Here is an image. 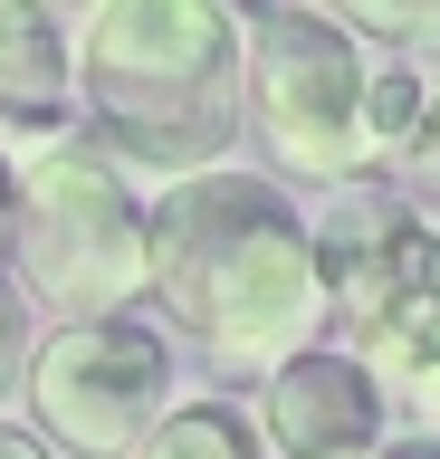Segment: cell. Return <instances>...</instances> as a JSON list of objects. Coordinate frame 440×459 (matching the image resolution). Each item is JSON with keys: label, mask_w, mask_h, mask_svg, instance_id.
<instances>
[{"label": "cell", "mask_w": 440, "mask_h": 459, "mask_svg": "<svg viewBox=\"0 0 440 459\" xmlns=\"http://www.w3.org/2000/svg\"><path fill=\"white\" fill-rule=\"evenodd\" d=\"M153 307L230 364H288L325 325L316 230L268 172H192L153 192Z\"/></svg>", "instance_id": "6da1fadb"}, {"label": "cell", "mask_w": 440, "mask_h": 459, "mask_svg": "<svg viewBox=\"0 0 440 459\" xmlns=\"http://www.w3.org/2000/svg\"><path fill=\"white\" fill-rule=\"evenodd\" d=\"M87 134L144 182L230 163L249 125V20L220 0H96L77 20Z\"/></svg>", "instance_id": "7a4b0ae2"}, {"label": "cell", "mask_w": 440, "mask_h": 459, "mask_svg": "<svg viewBox=\"0 0 440 459\" xmlns=\"http://www.w3.org/2000/svg\"><path fill=\"white\" fill-rule=\"evenodd\" d=\"M20 192H10V268L39 307H58V325H96L125 316L134 287H153V201L134 192V172L87 134L30 143L10 153Z\"/></svg>", "instance_id": "3957f363"}, {"label": "cell", "mask_w": 440, "mask_h": 459, "mask_svg": "<svg viewBox=\"0 0 440 459\" xmlns=\"http://www.w3.org/2000/svg\"><path fill=\"white\" fill-rule=\"evenodd\" d=\"M364 96H374V48L335 10H259L249 20V125L278 172L345 192L374 163Z\"/></svg>", "instance_id": "277c9868"}, {"label": "cell", "mask_w": 440, "mask_h": 459, "mask_svg": "<svg viewBox=\"0 0 440 459\" xmlns=\"http://www.w3.org/2000/svg\"><path fill=\"white\" fill-rule=\"evenodd\" d=\"M173 411V344L134 316H96L39 335L30 364V430L67 459H134L153 421Z\"/></svg>", "instance_id": "5b68a950"}, {"label": "cell", "mask_w": 440, "mask_h": 459, "mask_svg": "<svg viewBox=\"0 0 440 459\" xmlns=\"http://www.w3.org/2000/svg\"><path fill=\"white\" fill-rule=\"evenodd\" d=\"M259 440L268 459H374L383 430H393V393L374 373L335 354V344H306L259 383Z\"/></svg>", "instance_id": "8992f818"}, {"label": "cell", "mask_w": 440, "mask_h": 459, "mask_svg": "<svg viewBox=\"0 0 440 459\" xmlns=\"http://www.w3.org/2000/svg\"><path fill=\"white\" fill-rule=\"evenodd\" d=\"M306 230H316L325 316L364 325L374 307L402 297V258H411V239H421V211H411L393 182H345V192H325V211Z\"/></svg>", "instance_id": "52a82bcc"}, {"label": "cell", "mask_w": 440, "mask_h": 459, "mask_svg": "<svg viewBox=\"0 0 440 459\" xmlns=\"http://www.w3.org/2000/svg\"><path fill=\"white\" fill-rule=\"evenodd\" d=\"M67 96H77V29L39 0H0V153L67 134Z\"/></svg>", "instance_id": "ba28073f"}, {"label": "cell", "mask_w": 440, "mask_h": 459, "mask_svg": "<svg viewBox=\"0 0 440 459\" xmlns=\"http://www.w3.org/2000/svg\"><path fill=\"white\" fill-rule=\"evenodd\" d=\"M345 354L374 373L383 393H411V402H421L440 383V307H431V297H393V307H374L364 325H354Z\"/></svg>", "instance_id": "9c48e42d"}, {"label": "cell", "mask_w": 440, "mask_h": 459, "mask_svg": "<svg viewBox=\"0 0 440 459\" xmlns=\"http://www.w3.org/2000/svg\"><path fill=\"white\" fill-rule=\"evenodd\" d=\"M134 459H268V440L230 402H173V411L134 440Z\"/></svg>", "instance_id": "30bf717a"}, {"label": "cell", "mask_w": 440, "mask_h": 459, "mask_svg": "<svg viewBox=\"0 0 440 459\" xmlns=\"http://www.w3.org/2000/svg\"><path fill=\"white\" fill-rule=\"evenodd\" d=\"M335 20H345L374 57L383 48H411V67H421V57L440 48V0H345Z\"/></svg>", "instance_id": "8fae6325"}, {"label": "cell", "mask_w": 440, "mask_h": 459, "mask_svg": "<svg viewBox=\"0 0 440 459\" xmlns=\"http://www.w3.org/2000/svg\"><path fill=\"white\" fill-rule=\"evenodd\" d=\"M30 364H39V344H30V316H20V297L0 287V393H10V383L30 393Z\"/></svg>", "instance_id": "7c38bea8"}, {"label": "cell", "mask_w": 440, "mask_h": 459, "mask_svg": "<svg viewBox=\"0 0 440 459\" xmlns=\"http://www.w3.org/2000/svg\"><path fill=\"white\" fill-rule=\"evenodd\" d=\"M402 172L411 182H440V67H431V96H421V125L402 143Z\"/></svg>", "instance_id": "4fadbf2b"}, {"label": "cell", "mask_w": 440, "mask_h": 459, "mask_svg": "<svg viewBox=\"0 0 440 459\" xmlns=\"http://www.w3.org/2000/svg\"><path fill=\"white\" fill-rule=\"evenodd\" d=\"M0 459H58V450H48L30 421H0Z\"/></svg>", "instance_id": "5bb4252c"}, {"label": "cell", "mask_w": 440, "mask_h": 459, "mask_svg": "<svg viewBox=\"0 0 440 459\" xmlns=\"http://www.w3.org/2000/svg\"><path fill=\"white\" fill-rule=\"evenodd\" d=\"M374 459H440V440H431V430H421V440H383Z\"/></svg>", "instance_id": "9a60e30c"}, {"label": "cell", "mask_w": 440, "mask_h": 459, "mask_svg": "<svg viewBox=\"0 0 440 459\" xmlns=\"http://www.w3.org/2000/svg\"><path fill=\"white\" fill-rule=\"evenodd\" d=\"M10 192H20V172H10V153H0V258H10Z\"/></svg>", "instance_id": "2e32d148"}, {"label": "cell", "mask_w": 440, "mask_h": 459, "mask_svg": "<svg viewBox=\"0 0 440 459\" xmlns=\"http://www.w3.org/2000/svg\"><path fill=\"white\" fill-rule=\"evenodd\" d=\"M421 421H431V440H440V383H431V393H421Z\"/></svg>", "instance_id": "e0dca14e"}]
</instances>
